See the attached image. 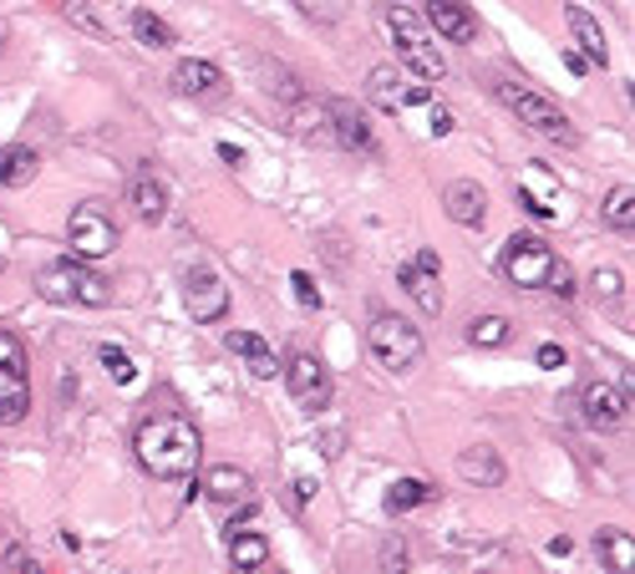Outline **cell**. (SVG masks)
Masks as SVG:
<instances>
[{
    "label": "cell",
    "mask_w": 635,
    "mask_h": 574,
    "mask_svg": "<svg viewBox=\"0 0 635 574\" xmlns=\"http://www.w3.org/2000/svg\"><path fill=\"white\" fill-rule=\"evenodd\" d=\"M397 52H402V62H407V67L417 71L423 81H442V77H448V62H442V52H437L433 41H423V46H397Z\"/></svg>",
    "instance_id": "f546056e"
},
{
    "label": "cell",
    "mask_w": 635,
    "mask_h": 574,
    "mask_svg": "<svg viewBox=\"0 0 635 574\" xmlns=\"http://www.w3.org/2000/svg\"><path fill=\"white\" fill-rule=\"evenodd\" d=\"M499 97L514 108V118L529 128V133L549 137V143L559 147H580V128L565 118V108H559L555 97L534 92V87H518V81H499Z\"/></svg>",
    "instance_id": "7a4b0ae2"
},
{
    "label": "cell",
    "mask_w": 635,
    "mask_h": 574,
    "mask_svg": "<svg viewBox=\"0 0 635 574\" xmlns=\"http://www.w3.org/2000/svg\"><path fill=\"white\" fill-rule=\"evenodd\" d=\"M128 26H133L138 46H147V52H168V46H178V26H173V21H163L158 11H147V5H133Z\"/></svg>",
    "instance_id": "44dd1931"
},
{
    "label": "cell",
    "mask_w": 635,
    "mask_h": 574,
    "mask_svg": "<svg viewBox=\"0 0 635 574\" xmlns=\"http://www.w3.org/2000/svg\"><path fill=\"white\" fill-rule=\"evenodd\" d=\"M254 71H260V77L270 81V87H265L270 97H280V102H291V108H295V102H305V81L295 77L291 67H280V62H260Z\"/></svg>",
    "instance_id": "83f0119b"
},
{
    "label": "cell",
    "mask_w": 635,
    "mask_h": 574,
    "mask_svg": "<svg viewBox=\"0 0 635 574\" xmlns=\"http://www.w3.org/2000/svg\"><path fill=\"white\" fill-rule=\"evenodd\" d=\"M36 290L56 306H81V310H102L112 300L107 280L97 275L92 265H77V260H56V265L36 269Z\"/></svg>",
    "instance_id": "3957f363"
},
{
    "label": "cell",
    "mask_w": 635,
    "mask_h": 574,
    "mask_svg": "<svg viewBox=\"0 0 635 574\" xmlns=\"http://www.w3.org/2000/svg\"><path fill=\"white\" fill-rule=\"evenodd\" d=\"M402 290L423 306V316H437L442 310V275H437V254L433 250H417V260H407V265L397 269Z\"/></svg>",
    "instance_id": "7c38bea8"
},
{
    "label": "cell",
    "mask_w": 635,
    "mask_h": 574,
    "mask_svg": "<svg viewBox=\"0 0 635 574\" xmlns=\"http://www.w3.org/2000/svg\"><path fill=\"white\" fill-rule=\"evenodd\" d=\"M366 351L382 361V372H412L417 361H423V331L397 316V310H376L366 325Z\"/></svg>",
    "instance_id": "5b68a950"
},
{
    "label": "cell",
    "mask_w": 635,
    "mask_h": 574,
    "mask_svg": "<svg viewBox=\"0 0 635 574\" xmlns=\"http://www.w3.org/2000/svg\"><path fill=\"white\" fill-rule=\"evenodd\" d=\"M539 366H565V346H555V341L539 346Z\"/></svg>",
    "instance_id": "f35d334b"
},
{
    "label": "cell",
    "mask_w": 635,
    "mask_h": 574,
    "mask_svg": "<svg viewBox=\"0 0 635 574\" xmlns=\"http://www.w3.org/2000/svg\"><path fill=\"white\" fill-rule=\"evenodd\" d=\"M366 97L376 102L382 112H402L412 102V87L402 81L397 67H371L366 71Z\"/></svg>",
    "instance_id": "d6986e66"
},
{
    "label": "cell",
    "mask_w": 635,
    "mask_h": 574,
    "mask_svg": "<svg viewBox=\"0 0 635 574\" xmlns=\"http://www.w3.org/2000/svg\"><path fill=\"white\" fill-rule=\"evenodd\" d=\"M67 244L77 254V265H92L118 250V224L102 214V203H77L67 219Z\"/></svg>",
    "instance_id": "ba28073f"
},
{
    "label": "cell",
    "mask_w": 635,
    "mask_h": 574,
    "mask_svg": "<svg viewBox=\"0 0 635 574\" xmlns=\"http://www.w3.org/2000/svg\"><path fill=\"white\" fill-rule=\"evenodd\" d=\"M565 67H569V71H574V77H584V71H590V62H584V56H580V52H565Z\"/></svg>",
    "instance_id": "60d3db41"
},
{
    "label": "cell",
    "mask_w": 635,
    "mask_h": 574,
    "mask_svg": "<svg viewBox=\"0 0 635 574\" xmlns=\"http://www.w3.org/2000/svg\"><path fill=\"white\" fill-rule=\"evenodd\" d=\"M184 310L199 325H219L229 316V285L214 269H188L184 275Z\"/></svg>",
    "instance_id": "8fae6325"
},
{
    "label": "cell",
    "mask_w": 635,
    "mask_h": 574,
    "mask_svg": "<svg viewBox=\"0 0 635 574\" xmlns=\"http://www.w3.org/2000/svg\"><path fill=\"white\" fill-rule=\"evenodd\" d=\"M15 574H46V564H41V560H31V554H26V560L15 564Z\"/></svg>",
    "instance_id": "7bdbcfd3"
},
{
    "label": "cell",
    "mask_w": 635,
    "mask_h": 574,
    "mask_svg": "<svg viewBox=\"0 0 635 574\" xmlns=\"http://www.w3.org/2000/svg\"><path fill=\"white\" fill-rule=\"evenodd\" d=\"M442 209H448L452 224H463V229L489 224V194H483V184H473V178H452V184L442 188Z\"/></svg>",
    "instance_id": "5bb4252c"
},
{
    "label": "cell",
    "mask_w": 635,
    "mask_h": 574,
    "mask_svg": "<svg viewBox=\"0 0 635 574\" xmlns=\"http://www.w3.org/2000/svg\"><path fill=\"white\" fill-rule=\"evenodd\" d=\"M605 224L615 229V234H631L635 229V188L631 184H615L605 194Z\"/></svg>",
    "instance_id": "f1b7e54d"
},
{
    "label": "cell",
    "mask_w": 635,
    "mask_h": 574,
    "mask_svg": "<svg viewBox=\"0 0 635 574\" xmlns=\"http://www.w3.org/2000/svg\"><path fill=\"white\" fill-rule=\"evenodd\" d=\"M386 31L397 36V46H423V41H433L417 5H386Z\"/></svg>",
    "instance_id": "4316f807"
},
{
    "label": "cell",
    "mask_w": 635,
    "mask_h": 574,
    "mask_svg": "<svg viewBox=\"0 0 635 574\" xmlns=\"http://www.w3.org/2000/svg\"><path fill=\"white\" fill-rule=\"evenodd\" d=\"M423 21H433L448 41H473L478 36V15L468 11V5H458V0H433V5L423 11Z\"/></svg>",
    "instance_id": "ac0fdd59"
},
{
    "label": "cell",
    "mask_w": 635,
    "mask_h": 574,
    "mask_svg": "<svg viewBox=\"0 0 635 574\" xmlns=\"http://www.w3.org/2000/svg\"><path fill=\"white\" fill-rule=\"evenodd\" d=\"M225 346L234 351L239 361H244V366H250V376L254 382H275L280 376V361H275V351L265 346V341H260V335L254 331H229L225 335Z\"/></svg>",
    "instance_id": "e0dca14e"
},
{
    "label": "cell",
    "mask_w": 635,
    "mask_h": 574,
    "mask_svg": "<svg viewBox=\"0 0 635 574\" xmlns=\"http://www.w3.org/2000/svg\"><path fill=\"white\" fill-rule=\"evenodd\" d=\"M280 376H285V387H291V401L300 407V412H326L336 397V382L331 372H326V361L316 356V351H291V361L280 366Z\"/></svg>",
    "instance_id": "52a82bcc"
},
{
    "label": "cell",
    "mask_w": 635,
    "mask_h": 574,
    "mask_svg": "<svg viewBox=\"0 0 635 574\" xmlns=\"http://www.w3.org/2000/svg\"><path fill=\"white\" fill-rule=\"evenodd\" d=\"M204 498H209L214 519L225 523V529H244L254 519V508H260V488L244 467L234 463H219L204 473Z\"/></svg>",
    "instance_id": "277c9868"
},
{
    "label": "cell",
    "mask_w": 635,
    "mask_h": 574,
    "mask_svg": "<svg viewBox=\"0 0 635 574\" xmlns=\"http://www.w3.org/2000/svg\"><path fill=\"white\" fill-rule=\"evenodd\" d=\"M291 290H295V300H300L305 310H320V306H326V295H320L316 275H305V269H295V275H291Z\"/></svg>",
    "instance_id": "e575fe53"
},
{
    "label": "cell",
    "mask_w": 635,
    "mask_h": 574,
    "mask_svg": "<svg viewBox=\"0 0 635 574\" xmlns=\"http://www.w3.org/2000/svg\"><path fill=\"white\" fill-rule=\"evenodd\" d=\"M452 133V112L448 108H433V137H448Z\"/></svg>",
    "instance_id": "74e56055"
},
{
    "label": "cell",
    "mask_w": 635,
    "mask_h": 574,
    "mask_svg": "<svg viewBox=\"0 0 635 574\" xmlns=\"http://www.w3.org/2000/svg\"><path fill=\"white\" fill-rule=\"evenodd\" d=\"M590 285H595V295H600V300H621V290H625V275H621V269H595V280H590Z\"/></svg>",
    "instance_id": "8d00e7d4"
},
{
    "label": "cell",
    "mask_w": 635,
    "mask_h": 574,
    "mask_svg": "<svg viewBox=\"0 0 635 574\" xmlns=\"http://www.w3.org/2000/svg\"><path fill=\"white\" fill-rule=\"evenodd\" d=\"M437 498V488L427 478H397L392 488H386V514H412V508H423V504H433Z\"/></svg>",
    "instance_id": "484cf974"
},
{
    "label": "cell",
    "mask_w": 635,
    "mask_h": 574,
    "mask_svg": "<svg viewBox=\"0 0 635 574\" xmlns=\"http://www.w3.org/2000/svg\"><path fill=\"white\" fill-rule=\"evenodd\" d=\"M412 554H407V539L402 534H386L382 539V574H407Z\"/></svg>",
    "instance_id": "d6a6232c"
},
{
    "label": "cell",
    "mask_w": 635,
    "mask_h": 574,
    "mask_svg": "<svg viewBox=\"0 0 635 574\" xmlns=\"http://www.w3.org/2000/svg\"><path fill=\"white\" fill-rule=\"evenodd\" d=\"M549 265H555V250L539 234H514L508 250H503V280L518 285V290H544Z\"/></svg>",
    "instance_id": "9c48e42d"
},
{
    "label": "cell",
    "mask_w": 635,
    "mask_h": 574,
    "mask_svg": "<svg viewBox=\"0 0 635 574\" xmlns=\"http://www.w3.org/2000/svg\"><path fill=\"white\" fill-rule=\"evenodd\" d=\"M173 87L184 97H199V102H214V97H225V71L214 67V62H204V56H184L178 67H173Z\"/></svg>",
    "instance_id": "9a60e30c"
},
{
    "label": "cell",
    "mask_w": 635,
    "mask_h": 574,
    "mask_svg": "<svg viewBox=\"0 0 635 574\" xmlns=\"http://www.w3.org/2000/svg\"><path fill=\"white\" fill-rule=\"evenodd\" d=\"M565 21H569V31H574V41L584 46V62L590 67H605L610 62V46H605V31H600V21L584 5H565Z\"/></svg>",
    "instance_id": "ffe728a7"
},
{
    "label": "cell",
    "mask_w": 635,
    "mask_h": 574,
    "mask_svg": "<svg viewBox=\"0 0 635 574\" xmlns=\"http://www.w3.org/2000/svg\"><path fill=\"white\" fill-rule=\"evenodd\" d=\"M326 108H331V147L361 153V158H382V137H376L371 118L357 102H326Z\"/></svg>",
    "instance_id": "30bf717a"
},
{
    "label": "cell",
    "mask_w": 635,
    "mask_h": 574,
    "mask_svg": "<svg viewBox=\"0 0 635 574\" xmlns=\"http://www.w3.org/2000/svg\"><path fill=\"white\" fill-rule=\"evenodd\" d=\"M310 494H316V483H310V478H295V504H310Z\"/></svg>",
    "instance_id": "ab89813d"
},
{
    "label": "cell",
    "mask_w": 635,
    "mask_h": 574,
    "mask_svg": "<svg viewBox=\"0 0 635 574\" xmlns=\"http://www.w3.org/2000/svg\"><path fill=\"white\" fill-rule=\"evenodd\" d=\"M580 407H584V422L595 432H621L625 422H631V401H625L621 387H610V382H590Z\"/></svg>",
    "instance_id": "4fadbf2b"
},
{
    "label": "cell",
    "mask_w": 635,
    "mask_h": 574,
    "mask_svg": "<svg viewBox=\"0 0 635 574\" xmlns=\"http://www.w3.org/2000/svg\"><path fill=\"white\" fill-rule=\"evenodd\" d=\"M6 41H11V21L0 15V52H6Z\"/></svg>",
    "instance_id": "ee69618b"
},
{
    "label": "cell",
    "mask_w": 635,
    "mask_h": 574,
    "mask_svg": "<svg viewBox=\"0 0 635 574\" xmlns=\"http://www.w3.org/2000/svg\"><path fill=\"white\" fill-rule=\"evenodd\" d=\"M595 554L610 574H631L635 570V544L625 529H600L595 534Z\"/></svg>",
    "instance_id": "d4e9b609"
},
{
    "label": "cell",
    "mask_w": 635,
    "mask_h": 574,
    "mask_svg": "<svg viewBox=\"0 0 635 574\" xmlns=\"http://www.w3.org/2000/svg\"><path fill=\"white\" fill-rule=\"evenodd\" d=\"M128 203H133V214L143 219V224H163V214H168V188L153 174H138L133 184H128Z\"/></svg>",
    "instance_id": "7402d4cb"
},
{
    "label": "cell",
    "mask_w": 635,
    "mask_h": 574,
    "mask_svg": "<svg viewBox=\"0 0 635 574\" xmlns=\"http://www.w3.org/2000/svg\"><path fill=\"white\" fill-rule=\"evenodd\" d=\"M133 457L147 478L188 483L204 463V438L188 417H147L133 432Z\"/></svg>",
    "instance_id": "6da1fadb"
},
{
    "label": "cell",
    "mask_w": 635,
    "mask_h": 574,
    "mask_svg": "<svg viewBox=\"0 0 635 574\" xmlns=\"http://www.w3.org/2000/svg\"><path fill=\"white\" fill-rule=\"evenodd\" d=\"M62 11H67V21H72V26H81V31H87V36L107 41V21H102V15H97V11H87L81 0H67Z\"/></svg>",
    "instance_id": "836d02e7"
},
{
    "label": "cell",
    "mask_w": 635,
    "mask_h": 574,
    "mask_svg": "<svg viewBox=\"0 0 635 574\" xmlns=\"http://www.w3.org/2000/svg\"><path fill=\"white\" fill-rule=\"evenodd\" d=\"M41 168V153L26 143H11V147H0V188H26L31 178H36Z\"/></svg>",
    "instance_id": "603a6c76"
},
{
    "label": "cell",
    "mask_w": 635,
    "mask_h": 574,
    "mask_svg": "<svg viewBox=\"0 0 635 574\" xmlns=\"http://www.w3.org/2000/svg\"><path fill=\"white\" fill-rule=\"evenodd\" d=\"M97 361H102V366H107V376H112L118 387H128V382H133V376H138V366H133V361H128V351H118V346H97Z\"/></svg>",
    "instance_id": "1f68e13d"
},
{
    "label": "cell",
    "mask_w": 635,
    "mask_h": 574,
    "mask_svg": "<svg viewBox=\"0 0 635 574\" xmlns=\"http://www.w3.org/2000/svg\"><path fill=\"white\" fill-rule=\"evenodd\" d=\"M458 478L473 483V488H499V483L508 478V467H503L499 448L478 442V448H463V453H458Z\"/></svg>",
    "instance_id": "2e32d148"
},
{
    "label": "cell",
    "mask_w": 635,
    "mask_h": 574,
    "mask_svg": "<svg viewBox=\"0 0 635 574\" xmlns=\"http://www.w3.org/2000/svg\"><path fill=\"white\" fill-rule=\"evenodd\" d=\"M219 158H225V163H244V147H234V143H219Z\"/></svg>",
    "instance_id": "b9f144b4"
},
{
    "label": "cell",
    "mask_w": 635,
    "mask_h": 574,
    "mask_svg": "<svg viewBox=\"0 0 635 574\" xmlns=\"http://www.w3.org/2000/svg\"><path fill=\"white\" fill-rule=\"evenodd\" d=\"M544 290H555L559 300H569V295H574V269H569L559 254H555V265H549V280H544Z\"/></svg>",
    "instance_id": "d590c367"
},
{
    "label": "cell",
    "mask_w": 635,
    "mask_h": 574,
    "mask_svg": "<svg viewBox=\"0 0 635 574\" xmlns=\"http://www.w3.org/2000/svg\"><path fill=\"white\" fill-rule=\"evenodd\" d=\"M468 335H473V346L493 351V346H508V341H514V325L503 321V316H478Z\"/></svg>",
    "instance_id": "4dcf8cb0"
},
{
    "label": "cell",
    "mask_w": 635,
    "mask_h": 574,
    "mask_svg": "<svg viewBox=\"0 0 635 574\" xmlns=\"http://www.w3.org/2000/svg\"><path fill=\"white\" fill-rule=\"evenodd\" d=\"M31 412V366H26V346L21 335L0 325V422L11 428Z\"/></svg>",
    "instance_id": "8992f818"
},
{
    "label": "cell",
    "mask_w": 635,
    "mask_h": 574,
    "mask_svg": "<svg viewBox=\"0 0 635 574\" xmlns=\"http://www.w3.org/2000/svg\"><path fill=\"white\" fill-rule=\"evenodd\" d=\"M229 560L239 574H260V564L270 560V544L260 529H229Z\"/></svg>",
    "instance_id": "cb8c5ba5"
}]
</instances>
